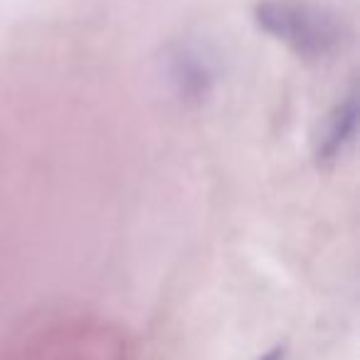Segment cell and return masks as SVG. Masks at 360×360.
I'll use <instances>...</instances> for the list:
<instances>
[{
    "mask_svg": "<svg viewBox=\"0 0 360 360\" xmlns=\"http://www.w3.org/2000/svg\"><path fill=\"white\" fill-rule=\"evenodd\" d=\"M220 77L217 60L205 45L200 42H178L165 55V79L175 96L183 101H195L212 94Z\"/></svg>",
    "mask_w": 360,
    "mask_h": 360,
    "instance_id": "2",
    "label": "cell"
},
{
    "mask_svg": "<svg viewBox=\"0 0 360 360\" xmlns=\"http://www.w3.org/2000/svg\"><path fill=\"white\" fill-rule=\"evenodd\" d=\"M257 360H286V348L284 345H274V348L266 350V353L259 355Z\"/></svg>",
    "mask_w": 360,
    "mask_h": 360,
    "instance_id": "4",
    "label": "cell"
},
{
    "mask_svg": "<svg viewBox=\"0 0 360 360\" xmlns=\"http://www.w3.org/2000/svg\"><path fill=\"white\" fill-rule=\"evenodd\" d=\"M255 22L271 40L281 42L306 62L328 60L340 50L345 37L338 15L296 0H262L255 8Z\"/></svg>",
    "mask_w": 360,
    "mask_h": 360,
    "instance_id": "1",
    "label": "cell"
},
{
    "mask_svg": "<svg viewBox=\"0 0 360 360\" xmlns=\"http://www.w3.org/2000/svg\"><path fill=\"white\" fill-rule=\"evenodd\" d=\"M355 131H358V99H355V91H348L321 124L314 143L316 163L333 165L355 141Z\"/></svg>",
    "mask_w": 360,
    "mask_h": 360,
    "instance_id": "3",
    "label": "cell"
}]
</instances>
